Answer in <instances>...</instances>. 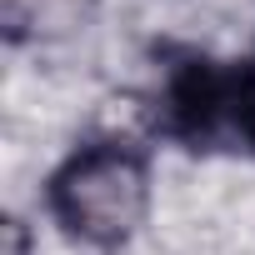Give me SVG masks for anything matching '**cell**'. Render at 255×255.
I'll use <instances>...</instances> for the list:
<instances>
[{
	"mask_svg": "<svg viewBox=\"0 0 255 255\" xmlns=\"http://www.w3.org/2000/svg\"><path fill=\"white\" fill-rule=\"evenodd\" d=\"M155 205V180L140 150L125 145H85L65 155V165L50 175V215L55 225L90 245V250H115L135 240L145 215Z\"/></svg>",
	"mask_w": 255,
	"mask_h": 255,
	"instance_id": "1",
	"label": "cell"
},
{
	"mask_svg": "<svg viewBox=\"0 0 255 255\" xmlns=\"http://www.w3.org/2000/svg\"><path fill=\"white\" fill-rule=\"evenodd\" d=\"M235 125H240V135L255 145V55L235 70Z\"/></svg>",
	"mask_w": 255,
	"mask_h": 255,
	"instance_id": "2",
	"label": "cell"
}]
</instances>
